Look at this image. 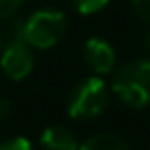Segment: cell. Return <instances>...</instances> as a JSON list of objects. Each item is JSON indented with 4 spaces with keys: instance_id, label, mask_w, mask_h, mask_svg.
<instances>
[{
    "instance_id": "8992f818",
    "label": "cell",
    "mask_w": 150,
    "mask_h": 150,
    "mask_svg": "<svg viewBox=\"0 0 150 150\" xmlns=\"http://www.w3.org/2000/svg\"><path fill=\"white\" fill-rule=\"evenodd\" d=\"M39 144L43 150H78V140L66 125H50L43 129Z\"/></svg>"
},
{
    "instance_id": "9c48e42d",
    "label": "cell",
    "mask_w": 150,
    "mask_h": 150,
    "mask_svg": "<svg viewBox=\"0 0 150 150\" xmlns=\"http://www.w3.org/2000/svg\"><path fill=\"white\" fill-rule=\"evenodd\" d=\"M0 150H33L31 142L23 136H17V138H11V140H4L0 144Z\"/></svg>"
},
{
    "instance_id": "4fadbf2b",
    "label": "cell",
    "mask_w": 150,
    "mask_h": 150,
    "mask_svg": "<svg viewBox=\"0 0 150 150\" xmlns=\"http://www.w3.org/2000/svg\"><path fill=\"white\" fill-rule=\"evenodd\" d=\"M144 45H146V50H150V33L146 35V39H144Z\"/></svg>"
},
{
    "instance_id": "7c38bea8",
    "label": "cell",
    "mask_w": 150,
    "mask_h": 150,
    "mask_svg": "<svg viewBox=\"0 0 150 150\" xmlns=\"http://www.w3.org/2000/svg\"><path fill=\"white\" fill-rule=\"evenodd\" d=\"M11 111H13L11 101H8V99H4V97H0V121H4V119L11 115Z\"/></svg>"
},
{
    "instance_id": "7a4b0ae2",
    "label": "cell",
    "mask_w": 150,
    "mask_h": 150,
    "mask_svg": "<svg viewBox=\"0 0 150 150\" xmlns=\"http://www.w3.org/2000/svg\"><path fill=\"white\" fill-rule=\"evenodd\" d=\"M109 105V88L103 78L91 76L78 82L68 97V115L74 119H95Z\"/></svg>"
},
{
    "instance_id": "6da1fadb",
    "label": "cell",
    "mask_w": 150,
    "mask_h": 150,
    "mask_svg": "<svg viewBox=\"0 0 150 150\" xmlns=\"http://www.w3.org/2000/svg\"><path fill=\"white\" fill-rule=\"evenodd\" d=\"M111 91L132 109L150 105V60H138L121 66L113 74Z\"/></svg>"
},
{
    "instance_id": "8fae6325",
    "label": "cell",
    "mask_w": 150,
    "mask_h": 150,
    "mask_svg": "<svg viewBox=\"0 0 150 150\" xmlns=\"http://www.w3.org/2000/svg\"><path fill=\"white\" fill-rule=\"evenodd\" d=\"M132 6H134V11L138 13L140 19L150 23V0H132Z\"/></svg>"
},
{
    "instance_id": "277c9868",
    "label": "cell",
    "mask_w": 150,
    "mask_h": 150,
    "mask_svg": "<svg viewBox=\"0 0 150 150\" xmlns=\"http://www.w3.org/2000/svg\"><path fill=\"white\" fill-rule=\"evenodd\" d=\"M0 68L11 80H23L33 70V54L29 43L23 37L4 41L2 54H0Z\"/></svg>"
},
{
    "instance_id": "5b68a950",
    "label": "cell",
    "mask_w": 150,
    "mask_h": 150,
    "mask_svg": "<svg viewBox=\"0 0 150 150\" xmlns=\"http://www.w3.org/2000/svg\"><path fill=\"white\" fill-rule=\"evenodd\" d=\"M82 56H84L86 66L95 74H107V72H111L115 68V52L105 39L91 37L84 43Z\"/></svg>"
},
{
    "instance_id": "3957f363",
    "label": "cell",
    "mask_w": 150,
    "mask_h": 150,
    "mask_svg": "<svg viewBox=\"0 0 150 150\" xmlns=\"http://www.w3.org/2000/svg\"><path fill=\"white\" fill-rule=\"evenodd\" d=\"M66 29H68V19L62 11L43 8V11L33 13L25 21L23 35L29 47L47 50V47H54L66 35Z\"/></svg>"
},
{
    "instance_id": "52a82bcc",
    "label": "cell",
    "mask_w": 150,
    "mask_h": 150,
    "mask_svg": "<svg viewBox=\"0 0 150 150\" xmlns=\"http://www.w3.org/2000/svg\"><path fill=\"white\" fill-rule=\"evenodd\" d=\"M78 150H129V146L115 134H109V132H101V134H95L91 138H86Z\"/></svg>"
},
{
    "instance_id": "5bb4252c",
    "label": "cell",
    "mask_w": 150,
    "mask_h": 150,
    "mask_svg": "<svg viewBox=\"0 0 150 150\" xmlns=\"http://www.w3.org/2000/svg\"><path fill=\"white\" fill-rule=\"evenodd\" d=\"M2 47H4V35L0 33V54H2Z\"/></svg>"
},
{
    "instance_id": "ba28073f",
    "label": "cell",
    "mask_w": 150,
    "mask_h": 150,
    "mask_svg": "<svg viewBox=\"0 0 150 150\" xmlns=\"http://www.w3.org/2000/svg\"><path fill=\"white\" fill-rule=\"evenodd\" d=\"M70 2L80 15H93V13L101 11L103 6H107L111 0H70Z\"/></svg>"
},
{
    "instance_id": "30bf717a",
    "label": "cell",
    "mask_w": 150,
    "mask_h": 150,
    "mask_svg": "<svg viewBox=\"0 0 150 150\" xmlns=\"http://www.w3.org/2000/svg\"><path fill=\"white\" fill-rule=\"evenodd\" d=\"M23 4V0H0V21L11 19Z\"/></svg>"
}]
</instances>
